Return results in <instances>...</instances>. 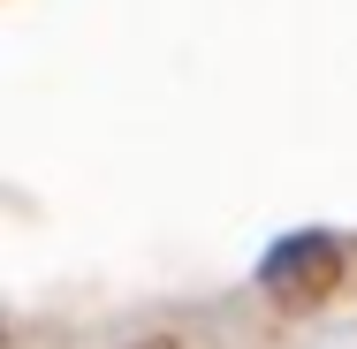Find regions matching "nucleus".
Wrapping results in <instances>:
<instances>
[{
	"label": "nucleus",
	"instance_id": "obj_1",
	"mask_svg": "<svg viewBox=\"0 0 357 349\" xmlns=\"http://www.w3.org/2000/svg\"><path fill=\"white\" fill-rule=\"evenodd\" d=\"M342 274H350L342 243H335V235H319V228H304V235H282V243L266 251L259 288H266L282 311H312V304H327V296L342 288Z\"/></svg>",
	"mask_w": 357,
	"mask_h": 349
},
{
	"label": "nucleus",
	"instance_id": "obj_2",
	"mask_svg": "<svg viewBox=\"0 0 357 349\" xmlns=\"http://www.w3.org/2000/svg\"><path fill=\"white\" fill-rule=\"evenodd\" d=\"M130 349H183L175 334H144V342H130Z\"/></svg>",
	"mask_w": 357,
	"mask_h": 349
}]
</instances>
